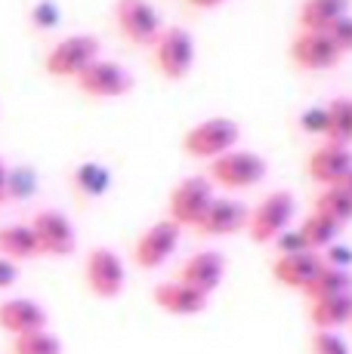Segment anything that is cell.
Listing matches in <instances>:
<instances>
[{
  "label": "cell",
  "instance_id": "cell-12",
  "mask_svg": "<svg viewBox=\"0 0 352 354\" xmlns=\"http://www.w3.org/2000/svg\"><path fill=\"white\" fill-rule=\"evenodd\" d=\"M173 281L204 292V296H213V290H220V283L226 281V256L216 250H198L176 265Z\"/></svg>",
  "mask_w": 352,
  "mask_h": 354
},
{
  "label": "cell",
  "instance_id": "cell-21",
  "mask_svg": "<svg viewBox=\"0 0 352 354\" xmlns=\"http://www.w3.org/2000/svg\"><path fill=\"white\" fill-rule=\"evenodd\" d=\"M340 225L337 222H331L328 216H322V213H309V216H303V222L297 225V234H300V241H303V247L309 250V253H324L328 247H334L337 243V237H340Z\"/></svg>",
  "mask_w": 352,
  "mask_h": 354
},
{
  "label": "cell",
  "instance_id": "cell-1",
  "mask_svg": "<svg viewBox=\"0 0 352 354\" xmlns=\"http://www.w3.org/2000/svg\"><path fill=\"white\" fill-rule=\"evenodd\" d=\"M266 173H269L266 158L256 151H247V148H232V151L211 160V167H207V179L213 185L226 188V192H245V188L260 185L266 179Z\"/></svg>",
  "mask_w": 352,
  "mask_h": 354
},
{
  "label": "cell",
  "instance_id": "cell-25",
  "mask_svg": "<svg viewBox=\"0 0 352 354\" xmlns=\"http://www.w3.org/2000/svg\"><path fill=\"white\" fill-rule=\"evenodd\" d=\"M315 213L328 216L331 222H337V225H349L352 222V194L346 188L340 185H331V188H322V192L315 194V203H313Z\"/></svg>",
  "mask_w": 352,
  "mask_h": 354
},
{
  "label": "cell",
  "instance_id": "cell-4",
  "mask_svg": "<svg viewBox=\"0 0 352 354\" xmlns=\"http://www.w3.org/2000/svg\"><path fill=\"white\" fill-rule=\"evenodd\" d=\"M84 287L99 302H112L127 287V265L114 250L93 247L84 259Z\"/></svg>",
  "mask_w": 352,
  "mask_h": 354
},
{
  "label": "cell",
  "instance_id": "cell-5",
  "mask_svg": "<svg viewBox=\"0 0 352 354\" xmlns=\"http://www.w3.org/2000/svg\"><path fill=\"white\" fill-rule=\"evenodd\" d=\"M297 216V197L290 192H269L260 197L247 219V234L254 243H275V237L290 228Z\"/></svg>",
  "mask_w": 352,
  "mask_h": 354
},
{
  "label": "cell",
  "instance_id": "cell-38",
  "mask_svg": "<svg viewBox=\"0 0 352 354\" xmlns=\"http://www.w3.org/2000/svg\"><path fill=\"white\" fill-rule=\"evenodd\" d=\"M349 326H352V324H349Z\"/></svg>",
  "mask_w": 352,
  "mask_h": 354
},
{
  "label": "cell",
  "instance_id": "cell-29",
  "mask_svg": "<svg viewBox=\"0 0 352 354\" xmlns=\"http://www.w3.org/2000/svg\"><path fill=\"white\" fill-rule=\"evenodd\" d=\"M328 37L334 40V46L343 53V56H346V53H352V16L337 19V22L328 28Z\"/></svg>",
  "mask_w": 352,
  "mask_h": 354
},
{
  "label": "cell",
  "instance_id": "cell-35",
  "mask_svg": "<svg viewBox=\"0 0 352 354\" xmlns=\"http://www.w3.org/2000/svg\"><path fill=\"white\" fill-rule=\"evenodd\" d=\"M6 201H10V167L0 158V207H3Z\"/></svg>",
  "mask_w": 352,
  "mask_h": 354
},
{
  "label": "cell",
  "instance_id": "cell-9",
  "mask_svg": "<svg viewBox=\"0 0 352 354\" xmlns=\"http://www.w3.org/2000/svg\"><path fill=\"white\" fill-rule=\"evenodd\" d=\"M28 228L37 241V256L62 259L78 250V231H74V225L69 222V216H62L53 207L37 209L28 219Z\"/></svg>",
  "mask_w": 352,
  "mask_h": 354
},
{
  "label": "cell",
  "instance_id": "cell-27",
  "mask_svg": "<svg viewBox=\"0 0 352 354\" xmlns=\"http://www.w3.org/2000/svg\"><path fill=\"white\" fill-rule=\"evenodd\" d=\"M10 354H62V339L50 330H35L10 339Z\"/></svg>",
  "mask_w": 352,
  "mask_h": 354
},
{
  "label": "cell",
  "instance_id": "cell-2",
  "mask_svg": "<svg viewBox=\"0 0 352 354\" xmlns=\"http://www.w3.org/2000/svg\"><path fill=\"white\" fill-rule=\"evenodd\" d=\"M238 139H241V127L229 118H207V120H198L195 127H188L182 133V154L195 160H216L220 154L232 151L238 148Z\"/></svg>",
  "mask_w": 352,
  "mask_h": 354
},
{
  "label": "cell",
  "instance_id": "cell-14",
  "mask_svg": "<svg viewBox=\"0 0 352 354\" xmlns=\"http://www.w3.org/2000/svg\"><path fill=\"white\" fill-rule=\"evenodd\" d=\"M247 219L250 209L235 197H213L211 207L204 209L201 222L192 231L201 237H229L238 234V231H247Z\"/></svg>",
  "mask_w": 352,
  "mask_h": 354
},
{
  "label": "cell",
  "instance_id": "cell-3",
  "mask_svg": "<svg viewBox=\"0 0 352 354\" xmlns=\"http://www.w3.org/2000/svg\"><path fill=\"white\" fill-rule=\"evenodd\" d=\"M155 71L164 80H186L195 65V37L182 25H167L152 44Z\"/></svg>",
  "mask_w": 352,
  "mask_h": 354
},
{
  "label": "cell",
  "instance_id": "cell-33",
  "mask_svg": "<svg viewBox=\"0 0 352 354\" xmlns=\"http://www.w3.org/2000/svg\"><path fill=\"white\" fill-rule=\"evenodd\" d=\"M275 250H279V256H284V253H303V241H300V234H297V228L294 231H284V234H279L275 237Z\"/></svg>",
  "mask_w": 352,
  "mask_h": 354
},
{
  "label": "cell",
  "instance_id": "cell-8",
  "mask_svg": "<svg viewBox=\"0 0 352 354\" xmlns=\"http://www.w3.org/2000/svg\"><path fill=\"white\" fill-rule=\"evenodd\" d=\"M179 237H182V228L176 225V222L167 219V216L164 219H158V222H152V225L137 237V243H133V250H130L133 265H137L139 271L161 268V265L170 262V256L176 253Z\"/></svg>",
  "mask_w": 352,
  "mask_h": 354
},
{
  "label": "cell",
  "instance_id": "cell-22",
  "mask_svg": "<svg viewBox=\"0 0 352 354\" xmlns=\"http://www.w3.org/2000/svg\"><path fill=\"white\" fill-rule=\"evenodd\" d=\"M0 256L10 259V262H28L37 256V241L31 234L28 222H10V225H0Z\"/></svg>",
  "mask_w": 352,
  "mask_h": 354
},
{
  "label": "cell",
  "instance_id": "cell-36",
  "mask_svg": "<svg viewBox=\"0 0 352 354\" xmlns=\"http://www.w3.org/2000/svg\"><path fill=\"white\" fill-rule=\"evenodd\" d=\"M188 6H195V10H216V6H222L226 0H186Z\"/></svg>",
  "mask_w": 352,
  "mask_h": 354
},
{
  "label": "cell",
  "instance_id": "cell-32",
  "mask_svg": "<svg viewBox=\"0 0 352 354\" xmlns=\"http://www.w3.org/2000/svg\"><path fill=\"white\" fill-rule=\"evenodd\" d=\"M31 185H35V179H31L28 169H10V201L12 197H25L31 192Z\"/></svg>",
  "mask_w": 352,
  "mask_h": 354
},
{
  "label": "cell",
  "instance_id": "cell-31",
  "mask_svg": "<svg viewBox=\"0 0 352 354\" xmlns=\"http://www.w3.org/2000/svg\"><path fill=\"white\" fill-rule=\"evenodd\" d=\"M300 129L309 136H324V105L322 108H306L300 114Z\"/></svg>",
  "mask_w": 352,
  "mask_h": 354
},
{
  "label": "cell",
  "instance_id": "cell-34",
  "mask_svg": "<svg viewBox=\"0 0 352 354\" xmlns=\"http://www.w3.org/2000/svg\"><path fill=\"white\" fill-rule=\"evenodd\" d=\"M19 281V265L0 256V290H10Z\"/></svg>",
  "mask_w": 352,
  "mask_h": 354
},
{
  "label": "cell",
  "instance_id": "cell-28",
  "mask_svg": "<svg viewBox=\"0 0 352 354\" xmlns=\"http://www.w3.org/2000/svg\"><path fill=\"white\" fill-rule=\"evenodd\" d=\"M309 351L313 354H349V345L340 333L313 330V336H309Z\"/></svg>",
  "mask_w": 352,
  "mask_h": 354
},
{
  "label": "cell",
  "instance_id": "cell-18",
  "mask_svg": "<svg viewBox=\"0 0 352 354\" xmlns=\"http://www.w3.org/2000/svg\"><path fill=\"white\" fill-rule=\"evenodd\" d=\"M322 265H324L322 253H309V250H303V253L275 256V262H272V281L281 283V287H288V290L303 292L309 283H313V277L322 271Z\"/></svg>",
  "mask_w": 352,
  "mask_h": 354
},
{
  "label": "cell",
  "instance_id": "cell-13",
  "mask_svg": "<svg viewBox=\"0 0 352 354\" xmlns=\"http://www.w3.org/2000/svg\"><path fill=\"white\" fill-rule=\"evenodd\" d=\"M343 59L328 31H297L290 40V62L303 71H328Z\"/></svg>",
  "mask_w": 352,
  "mask_h": 354
},
{
  "label": "cell",
  "instance_id": "cell-23",
  "mask_svg": "<svg viewBox=\"0 0 352 354\" xmlns=\"http://www.w3.org/2000/svg\"><path fill=\"white\" fill-rule=\"evenodd\" d=\"M324 142L331 145H349L352 142V99L337 96L324 105Z\"/></svg>",
  "mask_w": 352,
  "mask_h": 354
},
{
  "label": "cell",
  "instance_id": "cell-16",
  "mask_svg": "<svg viewBox=\"0 0 352 354\" xmlns=\"http://www.w3.org/2000/svg\"><path fill=\"white\" fill-rule=\"evenodd\" d=\"M152 302H155V308H161L164 315L195 317V315H204L207 311L211 296L186 287V283H179V281H164V283H155L152 287Z\"/></svg>",
  "mask_w": 352,
  "mask_h": 354
},
{
  "label": "cell",
  "instance_id": "cell-17",
  "mask_svg": "<svg viewBox=\"0 0 352 354\" xmlns=\"http://www.w3.org/2000/svg\"><path fill=\"white\" fill-rule=\"evenodd\" d=\"M0 330L10 339L25 336V333L46 330V308L35 299L12 296L0 302Z\"/></svg>",
  "mask_w": 352,
  "mask_h": 354
},
{
  "label": "cell",
  "instance_id": "cell-20",
  "mask_svg": "<svg viewBox=\"0 0 352 354\" xmlns=\"http://www.w3.org/2000/svg\"><path fill=\"white\" fill-rule=\"evenodd\" d=\"M343 16H349V0H303L297 25L300 31H328Z\"/></svg>",
  "mask_w": 352,
  "mask_h": 354
},
{
  "label": "cell",
  "instance_id": "cell-10",
  "mask_svg": "<svg viewBox=\"0 0 352 354\" xmlns=\"http://www.w3.org/2000/svg\"><path fill=\"white\" fill-rule=\"evenodd\" d=\"M74 86L90 99H121V96L130 93L133 74L127 71L121 62L96 59V62H90L78 77H74Z\"/></svg>",
  "mask_w": 352,
  "mask_h": 354
},
{
  "label": "cell",
  "instance_id": "cell-6",
  "mask_svg": "<svg viewBox=\"0 0 352 354\" xmlns=\"http://www.w3.org/2000/svg\"><path fill=\"white\" fill-rule=\"evenodd\" d=\"M99 59V40L93 34H65L46 50L44 71L59 80H74L90 62Z\"/></svg>",
  "mask_w": 352,
  "mask_h": 354
},
{
  "label": "cell",
  "instance_id": "cell-15",
  "mask_svg": "<svg viewBox=\"0 0 352 354\" xmlns=\"http://www.w3.org/2000/svg\"><path fill=\"white\" fill-rule=\"evenodd\" d=\"M349 169H352V148L349 145L322 142V145L313 148V154L306 158V176L318 188L340 185V182L349 176Z\"/></svg>",
  "mask_w": 352,
  "mask_h": 354
},
{
  "label": "cell",
  "instance_id": "cell-19",
  "mask_svg": "<svg viewBox=\"0 0 352 354\" xmlns=\"http://www.w3.org/2000/svg\"><path fill=\"white\" fill-rule=\"evenodd\" d=\"M306 321H309V326H313V330L340 333L343 326L352 324V292H346V296H331V299H318V302H309Z\"/></svg>",
  "mask_w": 352,
  "mask_h": 354
},
{
  "label": "cell",
  "instance_id": "cell-26",
  "mask_svg": "<svg viewBox=\"0 0 352 354\" xmlns=\"http://www.w3.org/2000/svg\"><path fill=\"white\" fill-rule=\"evenodd\" d=\"M71 185L74 192H80L84 197H103L112 185V173L103 167V163H80L71 173Z\"/></svg>",
  "mask_w": 352,
  "mask_h": 354
},
{
  "label": "cell",
  "instance_id": "cell-7",
  "mask_svg": "<svg viewBox=\"0 0 352 354\" xmlns=\"http://www.w3.org/2000/svg\"><path fill=\"white\" fill-rule=\"evenodd\" d=\"M213 182L207 176H186L170 188L167 197V219L179 228H195L213 201Z\"/></svg>",
  "mask_w": 352,
  "mask_h": 354
},
{
  "label": "cell",
  "instance_id": "cell-24",
  "mask_svg": "<svg viewBox=\"0 0 352 354\" xmlns=\"http://www.w3.org/2000/svg\"><path fill=\"white\" fill-rule=\"evenodd\" d=\"M346 292H352V271L349 268H334V265L324 262L322 271L313 277V283L303 290V296H306V302H318V299L346 296Z\"/></svg>",
  "mask_w": 352,
  "mask_h": 354
},
{
  "label": "cell",
  "instance_id": "cell-11",
  "mask_svg": "<svg viewBox=\"0 0 352 354\" xmlns=\"http://www.w3.org/2000/svg\"><path fill=\"white\" fill-rule=\"evenodd\" d=\"M114 22L118 31L137 46H152L164 28L158 10L148 0H114Z\"/></svg>",
  "mask_w": 352,
  "mask_h": 354
},
{
  "label": "cell",
  "instance_id": "cell-30",
  "mask_svg": "<svg viewBox=\"0 0 352 354\" xmlns=\"http://www.w3.org/2000/svg\"><path fill=\"white\" fill-rule=\"evenodd\" d=\"M56 19H59V10H56V3L53 0H40V3L31 10V22H35V28H53L56 25Z\"/></svg>",
  "mask_w": 352,
  "mask_h": 354
},
{
  "label": "cell",
  "instance_id": "cell-37",
  "mask_svg": "<svg viewBox=\"0 0 352 354\" xmlns=\"http://www.w3.org/2000/svg\"><path fill=\"white\" fill-rule=\"evenodd\" d=\"M340 188H346V192L352 194V169H349V176H346V179H343V182H340Z\"/></svg>",
  "mask_w": 352,
  "mask_h": 354
}]
</instances>
